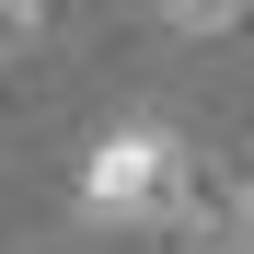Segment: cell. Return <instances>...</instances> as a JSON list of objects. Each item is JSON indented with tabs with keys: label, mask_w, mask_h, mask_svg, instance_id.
<instances>
[{
	"label": "cell",
	"mask_w": 254,
	"mask_h": 254,
	"mask_svg": "<svg viewBox=\"0 0 254 254\" xmlns=\"http://www.w3.org/2000/svg\"><path fill=\"white\" fill-rule=\"evenodd\" d=\"M185 208V139L150 116H127L93 139V162H81V220L93 231H127V220H174Z\"/></svg>",
	"instance_id": "1"
},
{
	"label": "cell",
	"mask_w": 254,
	"mask_h": 254,
	"mask_svg": "<svg viewBox=\"0 0 254 254\" xmlns=\"http://www.w3.org/2000/svg\"><path fill=\"white\" fill-rule=\"evenodd\" d=\"M162 23H174V35H231L243 0H162Z\"/></svg>",
	"instance_id": "2"
},
{
	"label": "cell",
	"mask_w": 254,
	"mask_h": 254,
	"mask_svg": "<svg viewBox=\"0 0 254 254\" xmlns=\"http://www.w3.org/2000/svg\"><path fill=\"white\" fill-rule=\"evenodd\" d=\"M231 254H254V185H243V220H231Z\"/></svg>",
	"instance_id": "3"
},
{
	"label": "cell",
	"mask_w": 254,
	"mask_h": 254,
	"mask_svg": "<svg viewBox=\"0 0 254 254\" xmlns=\"http://www.w3.org/2000/svg\"><path fill=\"white\" fill-rule=\"evenodd\" d=\"M23 12H35V0H0V23H23Z\"/></svg>",
	"instance_id": "4"
}]
</instances>
